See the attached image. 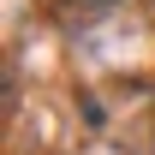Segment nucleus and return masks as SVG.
<instances>
[{"label": "nucleus", "instance_id": "1", "mask_svg": "<svg viewBox=\"0 0 155 155\" xmlns=\"http://www.w3.org/2000/svg\"><path fill=\"white\" fill-rule=\"evenodd\" d=\"M78 6H84V12H107L114 0H78Z\"/></svg>", "mask_w": 155, "mask_h": 155}]
</instances>
